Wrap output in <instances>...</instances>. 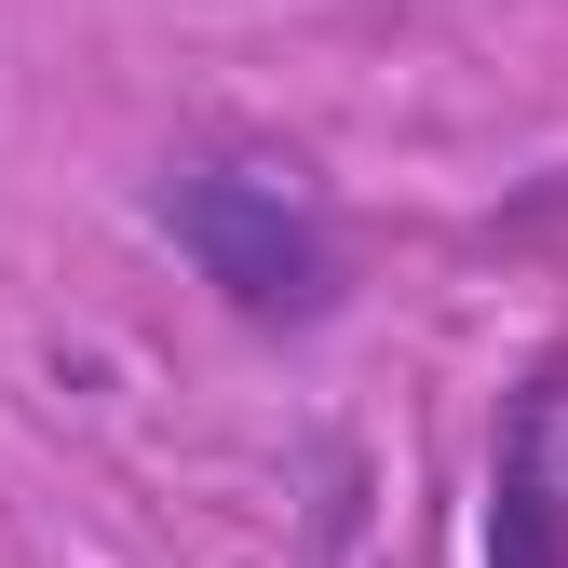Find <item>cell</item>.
Masks as SVG:
<instances>
[{
	"label": "cell",
	"instance_id": "6da1fadb",
	"mask_svg": "<svg viewBox=\"0 0 568 568\" xmlns=\"http://www.w3.org/2000/svg\"><path fill=\"white\" fill-rule=\"evenodd\" d=\"M150 217H163V244H176L203 284H217V312H244V325H271V338L325 325L338 284H352L325 190L284 163V150H244V135L176 150V163L150 176Z\"/></svg>",
	"mask_w": 568,
	"mask_h": 568
},
{
	"label": "cell",
	"instance_id": "7a4b0ae2",
	"mask_svg": "<svg viewBox=\"0 0 568 568\" xmlns=\"http://www.w3.org/2000/svg\"><path fill=\"white\" fill-rule=\"evenodd\" d=\"M555 419L568 393L528 379L501 419V460H487V568H568V501H555Z\"/></svg>",
	"mask_w": 568,
	"mask_h": 568
}]
</instances>
